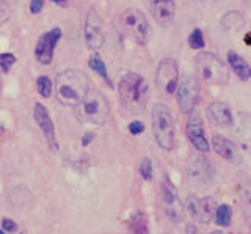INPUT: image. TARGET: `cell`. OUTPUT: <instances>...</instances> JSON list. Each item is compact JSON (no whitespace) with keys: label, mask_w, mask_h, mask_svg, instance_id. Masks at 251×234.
Instances as JSON below:
<instances>
[{"label":"cell","mask_w":251,"mask_h":234,"mask_svg":"<svg viewBox=\"0 0 251 234\" xmlns=\"http://www.w3.org/2000/svg\"><path fill=\"white\" fill-rule=\"evenodd\" d=\"M90 77L80 69H66L55 79V96L58 103L66 107H75L90 90Z\"/></svg>","instance_id":"cell-1"},{"label":"cell","mask_w":251,"mask_h":234,"mask_svg":"<svg viewBox=\"0 0 251 234\" xmlns=\"http://www.w3.org/2000/svg\"><path fill=\"white\" fill-rule=\"evenodd\" d=\"M118 93L123 107L133 113L145 108L149 99V87L146 80L135 73H127L121 77L118 82Z\"/></svg>","instance_id":"cell-2"},{"label":"cell","mask_w":251,"mask_h":234,"mask_svg":"<svg viewBox=\"0 0 251 234\" xmlns=\"http://www.w3.org/2000/svg\"><path fill=\"white\" fill-rule=\"evenodd\" d=\"M75 115L83 123L104 126L110 116V104L104 93L90 87L80 103L75 105Z\"/></svg>","instance_id":"cell-3"},{"label":"cell","mask_w":251,"mask_h":234,"mask_svg":"<svg viewBox=\"0 0 251 234\" xmlns=\"http://www.w3.org/2000/svg\"><path fill=\"white\" fill-rule=\"evenodd\" d=\"M152 134L157 145L165 151H173L176 145V123L167 104H155L151 113Z\"/></svg>","instance_id":"cell-4"},{"label":"cell","mask_w":251,"mask_h":234,"mask_svg":"<svg viewBox=\"0 0 251 234\" xmlns=\"http://www.w3.org/2000/svg\"><path fill=\"white\" fill-rule=\"evenodd\" d=\"M118 22H120V27L124 35H127L129 40H132L135 44L146 46L151 40V26H149V21L141 10L127 8L121 11Z\"/></svg>","instance_id":"cell-5"},{"label":"cell","mask_w":251,"mask_h":234,"mask_svg":"<svg viewBox=\"0 0 251 234\" xmlns=\"http://www.w3.org/2000/svg\"><path fill=\"white\" fill-rule=\"evenodd\" d=\"M195 68L201 79L210 85H226L229 82V73H227L225 63L214 53H196Z\"/></svg>","instance_id":"cell-6"},{"label":"cell","mask_w":251,"mask_h":234,"mask_svg":"<svg viewBox=\"0 0 251 234\" xmlns=\"http://www.w3.org/2000/svg\"><path fill=\"white\" fill-rule=\"evenodd\" d=\"M176 98H177V105L179 110L190 115L195 107L198 105L200 99H201V85L200 80L196 79L195 76H184L180 83L177 85L176 90Z\"/></svg>","instance_id":"cell-7"},{"label":"cell","mask_w":251,"mask_h":234,"mask_svg":"<svg viewBox=\"0 0 251 234\" xmlns=\"http://www.w3.org/2000/svg\"><path fill=\"white\" fill-rule=\"evenodd\" d=\"M179 85V66L175 58L160 60L155 71V87L167 96L175 95Z\"/></svg>","instance_id":"cell-8"},{"label":"cell","mask_w":251,"mask_h":234,"mask_svg":"<svg viewBox=\"0 0 251 234\" xmlns=\"http://www.w3.org/2000/svg\"><path fill=\"white\" fill-rule=\"evenodd\" d=\"M160 197H162V205L165 209V214L171 222L179 223L184 218V206L179 200V195L176 192L175 184L171 182V179L163 175L160 181Z\"/></svg>","instance_id":"cell-9"},{"label":"cell","mask_w":251,"mask_h":234,"mask_svg":"<svg viewBox=\"0 0 251 234\" xmlns=\"http://www.w3.org/2000/svg\"><path fill=\"white\" fill-rule=\"evenodd\" d=\"M83 36L85 43L91 51H99L105 43V33H104V22L98 14L96 10H90L85 16V26H83Z\"/></svg>","instance_id":"cell-10"},{"label":"cell","mask_w":251,"mask_h":234,"mask_svg":"<svg viewBox=\"0 0 251 234\" xmlns=\"http://www.w3.org/2000/svg\"><path fill=\"white\" fill-rule=\"evenodd\" d=\"M61 30L58 27H53L50 30H47L46 33L39 36V40L36 41L35 46V58L41 65H50L53 60V52L57 49V46L61 40Z\"/></svg>","instance_id":"cell-11"},{"label":"cell","mask_w":251,"mask_h":234,"mask_svg":"<svg viewBox=\"0 0 251 234\" xmlns=\"http://www.w3.org/2000/svg\"><path fill=\"white\" fill-rule=\"evenodd\" d=\"M185 208L196 222H201V223H207L210 222V218L214 217L215 214V200L212 198H198V197H188L187 203H185Z\"/></svg>","instance_id":"cell-12"},{"label":"cell","mask_w":251,"mask_h":234,"mask_svg":"<svg viewBox=\"0 0 251 234\" xmlns=\"http://www.w3.org/2000/svg\"><path fill=\"white\" fill-rule=\"evenodd\" d=\"M33 118L36 121V124L39 126V129L43 130V134L47 140V143L52 148L53 151H58V142H57V134H55V126L53 121L49 115V110L43 105L36 103L33 105Z\"/></svg>","instance_id":"cell-13"},{"label":"cell","mask_w":251,"mask_h":234,"mask_svg":"<svg viewBox=\"0 0 251 234\" xmlns=\"http://www.w3.org/2000/svg\"><path fill=\"white\" fill-rule=\"evenodd\" d=\"M149 10L152 18L162 27H171L176 18L175 0H149Z\"/></svg>","instance_id":"cell-14"},{"label":"cell","mask_w":251,"mask_h":234,"mask_svg":"<svg viewBox=\"0 0 251 234\" xmlns=\"http://www.w3.org/2000/svg\"><path fill=\"white\" fill-rule=\"evenodd\" d=\"M212 145H214L215 153L220 156V157H223L225 160L234 163V165H240L243 162V156H242L240 148L234 142H231V140H227L226 137L215 134L212 137Z\"/></svg>","instance_id":"cell-15"},{"label":"cell","mask_w":251,"mask_h":234,"mask_svg":"<svg viewBox=\"0 0 251 234\" xmlns=\"http://www.w3.org/2000/svg\"><path fill=\"white\" fill-rule=\"evenodd\" d=\"M185 132H187L188 140H190V143L195 146V150H198L200 153L210 151V145L206 137V130H204L201 118H198V116H192L187 123Z\"/></svg>","instance_id":"cell-16"},{"label":"cell","mask_w":251,"mask_h":234,"mask_svg":"<svg viewBox=\"0 0 251 234\" xmlns=\"http://www.w3.org/2000/svg\"><path fill=\"white\" fill-rule=\"evenodd\" d=\"M188 178L193 184H206L214 179V168H212L209 159L206 157H195L193 162L188 165Z\"/></svg>","instance_id":"cell-17"},{"label":"cell","mask_w":251,"mask_h":234,"mask_svg":"<svg viewBox=\"0 0 251 234\" xmlns=\"http://www.w3.org/2000/svg\"><path fill=\"white\" fill-rule=\"evenodd\" d=\"M206 115H207L209 121L217 128H231L234 124L231 108L225 103H212V104H209Z\"/></svg>","instance_id":"cell-18"},{"label":"cell","mask_w":251,"mask_h":234,"mask_svg":"<svg viewBox=\"0 0 251 234\" xmlns=\"http://www.w3.org/2000/svg\"><path fill=\"white\" fill-rule=\"evenodd\" d=\"M227 65L231 66L234 74L237 76L240 80H243V82L250 80V77H251V68L247 63V60L243 58L242 55H239L237 52L229 51V53H227Z\"/></svg>","instance_id":"cell-19"},{"label":"cell","mask_w":251,"mask_h":234,"mask_svg":"<svg viewBox=\"0 0 251 234\" xmlns=\"http://www.w3.org/2000/svg\"><path fill=\"white\" fill-rule=\"evenodd\" d=\"M222 26L227 32H237L245 26V18L239 11H229L222 18Z\"/></svg>","instance_id":"cell-20"},{"label":"cell","mask_w":251,"mask_h":234,"mask_svg":"<svg viewBox=\"0 0 251 234\" xmlns=\"http://www.w3.org/2000/svg\"><path fill=\"white\" fill-rule=\"evenodd\" d=\"M88 65H90V68L93 69V71L96 74H99L108 85L112 83V82H110V77H108L107 66H105L104 60H102V57L99 55V53H93V55L90 57V60H88Z\"/></svg>","instance_id":"cell-21"},{"label":"cell","mask_w":251,"mask_h":234,"mask_svg":"<svg viewBox=\"0 0 251 234\" xmlns=\"http://www.w3.org/2000/svg\"><path fill=\"white\" fill-rule=\"evenodd\" d=\"M130 234H149L146 215L143 212H135L130 220Z\"/></svg>","instance_id":"cell-22"},{"label":"cell","mask_w":251,"mask_h":234,"mask_svg":"<svg viewBox=\"0 0 251 234\" xmlns=\"http://www.w3.org/2000/svg\"><path fill=\"white\" fill-rule=\"evenodd\" d=\"M232 220V209L229 205H220L215 209V222L220 226H229Z\"/></svg>","instance_id":"cell-23"},{"label":"cell","mask_w":251,"mask_h":234,"mask_svg":"<svg viewBox=\"0 0 251 234\" xmlns=\"http://www.w3.org/2000/svg\"><path fill=\"white\" fill-rule=\"evenodd\" d=\"M188 46L193 49V51H201L204 49V46H206V41H204V33L201 28H193L192 33L188 35Z\"/></svg>","instance_id":"cell-24"},{"label":"cell","mask_w":251,"mask_h":234,"mask_svg":"<svg viewBox=\"0 0 251 234\" xmlns=\"http://www.w3.org/2000/svg\"><path fill=\"white\" fill-rule=\"evenodd\" d=\"M36 88L43 98H49L53 91V83L47 76H39L36 79Z\"/></svg>","instance_id":"cell-25"},{"label":"cell","mask_w":251,"mask_h":234,"mask_svg":"<svg viewBox=\"0 0 251 234\" xmlns=\"http://www.w3.org/2000/svg\"><path fill=\"white\" fill-rule=\"evenodd\" d=\"M16 63V55L14 53H0V69L3 73H10V69Z\"/></svg>","instance_id":"cell-26"},{"label":"cell","mask_w":251,"mask_h":234,"mask_svg":"<svg viewBox=\"0 0 251 234\" xmlns=\"http://www.w3.org/2000/svg\"><path fill=\"white\" fill-rule=\"evenodd\" d=\"M140 175L143 176V179L149 181L152 178V162L151 159H143L140 163Z\"/></svg>","instance_id":"cell-27"},{"label":"cell","mask_w":251,"mask_h":234,"mask_svg":"<svg viewBox=\"0 0 251 234\" xmlns=\"http://www.w3.org/2000/svg\"><path fill=\"white\" fill-rule=\"evenodd\" d=\"M11 16V10L5 0H0V26H3L5 22L10 21Z\"/></svg>","instance_id":"cell-28"},{"label":"cell","mask_w":251,"mask_h":234,"mask_svg":"<svg viewBox=\"0 0 251 234\" xmlns=\"http://www.w3.org/2000/svg\"><path fill=\"white\" fill-rule=\"evenodd\" d=\"M143 130H145V124L141 123V121H132L129 124V132L132 135H140V134H143Z\"/></svg>","instance_id":"cell-29"},{"label":"cell","mask_w":251,"mask_h":234,"mask_svg":"<svg viewBox=\"0 0 251 234\" xmlns=\"http://www.w3.org/2000/svg\"><path fill=\"white\" fill-rule=\"evenodd\" d=\"M44 8V0H30V13L38 14Z\"/></svg>","instance_id":"cell-30"},{"label":"cell","mask_w":251,"mask_h":234,"mask_svg":"<svg viewBox=\"0 0 251 234\" xmlns=\"http://www.w3.org/2000/svg\"><path fill=\"white\" fill-rule=\"evenodd\" d=\"M2 226L6 230V231H10V233H14V231H18V225H16L13 220H10V218H3L2 220Z\"/></svg>","instance_id":"cell-31"},{"label":"cell","mask_w":251,"mask_h":234,"mask_svg":"<svg viewBox=\"0 0 251 234\" xmlns=\"http://www.w3.org/2000/svg\"><path fill=\"white\" fill-rule=\"evenodd\" d=\"M52 2L58 6H68L71 3V0H52Z\"/></svg>","instance_id":"cell-32"},{"label":"cell","mask_w":251,"mask_h":234,"mask_svg":"<svg viewBox=\"0 0 251 234\" xmlns=\"http://www.w3.org/2000/svg\"><path fill=\"white\" fill-rule=\"evenodd\" d=\"M93 137H94L93 134H86V135L83 137V142H82V143H83V146H85L86 143H90V142H91V138H93Z\"/></svg>","instance_id":"cell-33"},{"label":"cell","mask_w":251,"mask_h":234,"mask_svg":"<svg viewBox=\"0 0 251 234\" xmlns=\"http://www.w3.org/2000/svg\"><path fill=\"white\" fill-rule=\"evenodd\" d=\"M212 234H225V233H223V231H214Z\"/></svg>","instance_id":"cell-34"},{"label":"cell","mask_w":251,"mask_h":234,"mask_svg":"<svg viewBox=\"0 0 251 234\" xmlns=\"http://www.w3.org/2000/svg\"><path fill=\"white\" fill-rule=\"evenodd\" d=\"M0 91H2V77H0Z\"/></svg>","instance_id":"cell-35"},{"label":"cell","mask_w":251,"mask_h":234,"mask_svg":"<svg viewBox=\"0 0 251 234\" xmlns=\"http://www.w3.org/2000/svg\"><path fill=\"white\" fill-rule=\"evenodd\" d=\"M18 234H25V233H24V231H18Z\"/></svg>","instance_id":"cell-36"},{"label":"cell","mask_w":251,"mask_h":234,"mask_svg":"<svg viewBox=\"0 0 251 234\" xmlns=\"http://www.w3.org/2000/svg\"><path fill=\"white\" fill-rule=\"evenodd\" d=\"M0 234H5V233H3V231H2V230H0Z\"/></svg>","instance_id":"cell-37"}]
</instances>
